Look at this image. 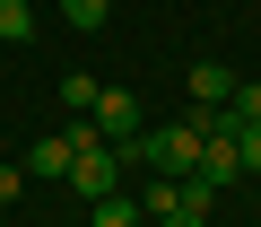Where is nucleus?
Instances as JSON below:
<instances>
[{
	"mask_svg": "<svg viewBox=\"0 0 261 227\" xmlns=\"http://www.w3.org/2000/svg\"><path fill=\"white\" fill-rule=\"evenodd\" d=\"M70 192H79V201H113V192H122V157H113V149L70 157Z\"/></svg>",
	"mask_w": 261,
	"mask_h": 227,
	"instance_id": "3",
	"label": "nucleus"
},
{
	"mask_svg": "<svg viewBox=\"0 0 261 227\" xmlns=\"http://www.w3.org/2000/svg\"><path fill=\"white\" fill-rule=\"evenodd\" d=\"M27 175L61 184V175H70V140H61V131H53V140H35V149H27Z\"/></svg>",
	"mask_w": 261,
	"mask_h": 227,
	"instance_id": "5",
	"label": "nucleus"
},
{
	"mask_svg": "<svg viewBox=\"0 0 261 227\" xmlns=\"http://www.w3.org/2000/svg\"><path fill=\"white\" fill-rule=\"evenodd\" d=\"M140 149H148V175H192V166H200V114H192V123H166V131H148Z\"/></svg>",
	"mask_w": 261,
	"mask_h": 227,
	"instance_id": "1",
	"label": "nucleus"
},
{
	"mask_svg": "<svg viewBox=\"0 0 261 227\" xmlns=\"http://www.w3.org/2000/svg\"><path fill=\"white\" fill-rule=\"evenodd\" d=\"M157 227H200V218H157Z\"/></svg>",
	"mask_w": 261,
	"mask_h": 227,
	"instance_id": "13",
	"label": "nucleus"
},
{
	"mask_svg": "<svg viewBox=\"0 0 261 227\" xmlns=\"http://www.w3.org/2000/svg\"><path fill=\"white\" fill-rule=\"evenodd\" d=\"M235 149H244V175H261V123H244V131H235Z\"/></svg>",
	"mask_w": 261,
	"mask_h": 227,
	"instance_id": "11",
	"label": "nucleus"
},
{
	"mask_svg": "<svg viewBox=\"0 0 261 227\" xmlns=\"http://www.w3.org/2000/svg\"><path fill=\"white\" fill-rule=\"evenodd\" d=\"M183 210V175H157V184H140V218H174Z\"/></svg>",
	"mask_w": 261,
	"mask_h": 227,
	"instance_id": "6",
	"label": "nucleus"
},
{
	"mask_svg": "<svg viewBox=\"0 0 261 227\" xmlns=\"http://www.w3.org/2000/svg\"><path fill=\"white\" fill-rule=\"evenodd\" d=\"M61 105H70V114H87V105H96V79H87V70H70V79H61Z\"/></svg>",
	"mask_w": 261,
	"mask_h": 227,
	"instance_id": "10",
	"label": "nucleus"
},
{
	"mask_svg": "<svg viewBox=\"0 0 261 227\" xmlns=\"http://www.w3.org/2000/svg\"><path fill=\"white\" fill-rule=\"evenodd\" d=\"M87 123L105 131V149H122V140H140V96H130V87H96V105H87Z\"/></svg>",
	"mask_w": 261,
	"mask_h": 227,
	"instance_id": "2",
	"label": "nucleus"
},
{
	"mask_svg": "<svg viewBox=\"0 0 261 227\" xmlns=\"http://www.w3.org/2000/svg\"><path fill=\"white\" fill-rule=\"evenodd\" d=\"M18 201V166H0V210H9Z\"/></svg>",
	"mask_w": 261,
	"mask_h": 227,
	"instance_id": "12",
	"label": "nucleus"
},
{
	"mask_svg": "<svg viewBox=\"0 0 261 227\" xmlns=\"http://www.w3.org/2000/svg\"><path fill=\"white\" fill-rule=\"evenodd\" d=\"M35 35V9H27V0H0V44H27Z\"/></svg>",
	"mask_w": 261,
	"mask_h": 227,
	"instance_id": "8",
	"label": "nucleus"
},
{
	"mask_svg": "<svg viewBox=\"0 0 261 227\" xmlns=\"http://www.w3.org/2000/svg\"><path fill=\"white\" fill-rule=\"evenodd\" d=\"M105 9H113V0H61V18L87 35V27H105Z\"/></svg>",
	"mask_w": 261,
	"mask_h": 227,
	"instance_id": "9",
	"label": "nucleus"
},
{
	"mask_svg": "<svg viewBox=\"0 0 261 227\" xmlns=\"http://www.w3.org/2000/svg\"><path fill=\"white\" fill-rule=\"evenodd\" d=\"M183 87H192V105H200V114H218V105H226L244 79H235L226 61H192V70H183Z\"/></svg>",
	"mask_w": 261,
	"mask_h": 227,
	"instance_id": "4",
	"label": "nucleus"
},
{
	"mask_svg": "<svg viewBox=\"0 0 261 227\" xmlns=\"http://www.w3.org/2000/svg\"><path fill=\"white\" fill-rule=\"evenodd\" d=\"M87 227H140V201H122V192L113 201H87Z\"/></svg>",
	"mask_w": 261,
	"mask_h": 227,
	"instance_id": "7",
	"label": "nucleus"
}]
</instances>
